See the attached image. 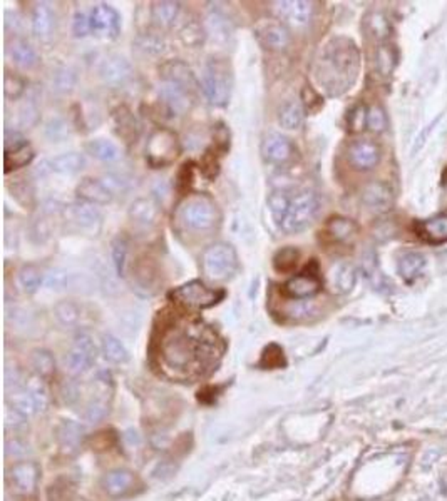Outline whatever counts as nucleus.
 <instances>
[{"mask_svg": "<svg viewBox=\"0 0 447 501\" xmlns=\"http://www.w3.org/2000/svg\"><path fill=\"white\" fill-rule=\"evenodd\" d=\"M213 339L200 326L173 327L163 336L161 364L173 378L200 374L211 356Z\"/></svg>", "mask_w": 447, "mask_h": 501, "instance_id": "obj_1", "label": "nucleus"}, {"mask_svg": "<svg viewBox=\"0 0 447 501\" xmlns=\"http://www.w3.org/2000/svg\"><path fill=\"white\" fill-rule=\"evenodd\" d=\"M359 69V54L354 42L334 38L317 60V80L332 95L344 93L354 84Z\"/></svg>", "mask_w": 447, "mask_h": 501, "instance_id": "obj_2", "label": "nucleus"}, {"mask_svg": "<svg viewBox=\"0 0 447 501\" xmlns=\"http://www.w3.org/2000/svg\"><path fill=\"white\" fill-rule=\"evenodd\" d=\"M205 276L211 281H227L237 273V250L228 243H215L206 248L201 258Z\"/></svg>", "mask_w": 447, "mask_h": 501, "instance_id": "obj_3", "label": "nucleus"}, {"mask_svg": "<svg viewBox=\"0 0 447 501\" xmlns=\"http://www.w3.org/2000/svg\"><path fill=\"white\" fill-rule=\"evenodd\" d=\"M9 403L14 409L22 413L24 416L39 413L47 406L49 401V393H47L46 384L42 383L41 376L31 378L26 384L14 383V388L9 389Z\"/></svg>", "mask_w": 447, "mask_h": 501, "instance_id": "obj_4", "label": "nucleus"}, {"mask_svg": "<svg viewBox=\"0 0 447 501\" xmlns=\"http://www.w3.org/2000/svg\"><path fill=\"white\" fill-rule=\"evenodd\" d=\"M319 197L310 191H302L290 197L287 216L280 224V229L287 234H297L309 228L319 213Z\"/></svg>", "mask_w": 447, "mask_h": 501, "instance_id": "obj_5", "label": "nucleus"}, {"mask_svg": "<svg viewBox=\"0 0 447 501\" xmlns=\"http://www.w3.org/2000/svg\"><path fill=\"white\" fill-rule=\"evenodd\" d=\"M180 216L186 228L191 231L213 229L220 221L218 207L210 197L201 194L190 196L183 202Z\"/></svg>", "mask_w": 447, "mask_h": 501, "instance_id": "obj_6", "label": "nucleus"}, {"mask_svg": "<svg viewBox=\"0 0 447 501\" xmlns=\"http://www.w3.org/2000/svg\"><path fill=\"white\" fill-rule=\"evenodd\" d=\"M232 70L221 60H210L203 69V93L210 104L223 107L232 95Z\"/></svg>", "mask_w": 447, "mask_h": 501, "instance_id": "obj_7", "label": "nucleus"}, {"mask_svg": "<svg viewBox=\"0 0 447 501\" xmlns=\"http://www.w3.org/2000/svg\"><path fill=\"white\" fill-rule=\"evenodd\" d=\"M181 146L178 136L170 129H156L148 139L146 161L153 169L170 166L180 156Z\"/></svg>", "mask_w": 447, "mask_h": 501, "instance_id": "obj_8", "label": "nucleus"}, {"mask_svg": "<svg viewBox=\"0 0 447 501\" xmlns=\"http://www.w3.org/2000/svg\"><path fill=\"white\" fill-rule=\"evenodd\" d=\"M171 297L191 310H206L225 297L223 289H211L201 281H190L171 292Z\"/></svg>", "mask_w": 447, "mask_h": 501, "instance_id": "obj_9", "label": "nucleus"}, {"mask_svg": "<svg viewBox=\"0 0 447 501\" xmlns=\"http://www.w3.org/2000/svg\"><path fill=\"white\" fill-rule=\"evenodd\" d=\"M255 37L260 42V46H263L268 51H285L292 42L290 31L285 23L272 19H263L260 21L253 28Z\"/></svg>", "mask_w": 447, "mask_h": 501, "instance_id": "obj_10", "label": "nucleus"}, {"mask_svg": "<svg viewBox=\"0 0 447 501\" xmlns=\"http://www.w3.org/2000/svg\"><path fill=\"white\" fill-rule=\"evenodd\" d=\"M94 341L89 334H78L72 343L69 353L66 356V366L72 374H83L88 371L96 361Z\"/></svg>", "mask_w": 447, "mask_h": 501, "instance_id": "obj_11", "label": "nucleus"}, {"mask_svg": "<svg viewBox=\"0 0 447 501\" xmlns=\"http://www.w3.org/2000/svg\"><path fill=\"white\" fill-rule=\"evenodd\" d=\"M66 223L78 231H98L103 223V216L94 204L84 201H76L67 204L62 211Z\"/></svg>", "mask_w": 447, "mask_h": 501, "instance_id": "obj_12", "label": "nucleus"}, {"mask_svg": "<svg viewBox=\"0 0 447 501\" xmlns=\"http://www.w3.org/2000/svg\"><path fill=\"white\" fill-rule=\"evenodd\" d=\"M273 12L280 22L300 28L309 26L314 17V4L305 0H283V2H273Z\"/></svg>", "mask_w": 447, "mask_h": 501, "instance_id": "obj_13", "label": "nucleus"}, {"mask_svg": "<svg viewBox=\"0 0 447 501\" xmlns=\"http://www.w3.org/2000/svg\"><path fill=\"white\" fill-rule=\"evenodd\" d=\"M91 22V32H94L96 36L114 38L118 37L119 28H121V17L114 11L113 7L108 4H98L89 16Z\"/></svg>", "mask_w": 447, "mask_h": 501, "instance_id": "obj_14", "label": "nucleus"}, {"mask_svg": "<svg viewBox=\"0 0 447 501\" xmlns=\"http://www.w3.org/2000/svg\"><path fill=\"white\" fill-rule=\"evenodd\" d=\"M381 161V149L369 139H360L350 144L349 162L357 171H370Z\"/></svg>", "mask_w": 447, "mask_h": 501, "instance_id": "obj_15", "label": "nucleus"}, {"mask_svg": "<svg viewBox=\"0 0 447 501\" xmlns=\"http://www.w3.org/2000/svg\"><path fill=\"white\" fill-rule=\"evenodd\" d=\"M160 97L170 107L171 112L181 115L191 109L195 95L175 82L163 80L160 84Z\"/></svg>", "mask_w": 447, "mask_h": 501, "instance_id": "obj_16", "label": "nucleus"}, {"mask_svg": "<svg viewBox=\"0 0 447 501\" xmlns=\"http://www.w3.org/2000/svg\"><path fill=\"white\" fill-rule=\"evenodd\" d=\"M322 289V281L317 274L312 273H302L297 274L288 279V281L283 284V292L288 297L297 301H304L309 300V297L315 296Z\"/></svg>", "mask_w": 447, "mask_h": 501, "instance_id": "obj_17", "label": "nucleus"}, {"mask_svg": "<svg viewBox=\"0 0 447 501\" xmlns=\"http://www.w3.org/2000/svg\"><path fill=\"white\" fill-rule=\"evenodd\" d=\"M262 154L265 157V161L270 164H277V166H282V164H287L295 154V147H293L292 141L282 134H268L265 137V141L262 144Z\"/></svg>", "mask_w": 447, "mask_h": 501, "instance_id": "obj_18", "label": "nucleus"}, {"mask_svg": "<svg viewBox=\"0 0 447 501\" xmlns=\"http://www.w3.org/2000/svg\"><path fill=\"white\" fill-rule=\"evenodd\" d=\"M99 75L108 85L118 88V85L126 84L133 77V67L121 56H111L101 64Z\"/></svg>", "mask_w": 447, "mask_h": 501, "instance_id": "obj_19", "label": "nucleus"}, {"mask_svg": "<svg viewBox=\"0 0 447 501\" xmlns=\"http://www.w3.org/2000/svg\"><path fill=\"white\" fill-rule=\"evenodd\" d=\"M394 201L392 187L382 181H374L365 186L362 192V202L369 209L376 213H386L391 209Z\"/></svg>", "mask_w": 447, "mask_h": 501, "instance_id": "obj_20", "label": "nucleus"}, {"mask_svg": "<svg viewBox=\"0 0 447 501\" xmlns=\"http://www.w3.org/2000/svg\"><path fill=\"white\" fill-rule=\"evenodd\" d=\"M76 194H78L81 201L89 202V204L94 206L109 204L114 196L103 181L94 179V177H84V179L79 182V186L76 187Z\"/></svg>", "mask_w": 447, "mask_h": 501, "instance_id": "obj_21", "label": "nucleus"}, {"mask_svg": "<svg viewBox=\"0 0 447 501\" xmlns=\"http://www.w3.org/2000/svg\"><path fill=\"white\" fill-rule=\"evenodd\" d=\"M39 468L32 461H22L11 470V481L14 490L21 495H32L36 491Z\"/></svg>", "mask_w": 447, "mask_h": 501, "instance_id": "obj_22", "label": "nucleus"}, {"mask_svg": "<svg viewBox=\"0 0 447 501\" xmlns=\"http://www.w3.org/2000/svg\"><path fill=\"white\" fill-rule=\"evenodd\" d=\"M161 72H163V80L175 82V84L185 88L193 95L196 90H198V80H196L193 70H191L185 62L181 60L168 62V64L163 65Z\"/></svg>", "mask_w": 447, "mask_h": 501, "instance_id": "obj_23", "label": "nucleus"}, {"mask_svg": "<svg viewBox=\"0 0 447 501\" xmlns=\"http://www.w3.org/2000/svg\"><path fill=\"white\" fill-rule=\"evenodd\" d=\"M129 218L134 224L155 226L161 218V207L151 197H139L129 207Z\"/></svg>", "mask_w": 447, "mask_h": 501, "instance_id": "obj_24", "label": "nucleus"}, {"mask_svg": "<svg viewBox=\"0 0 447 501\" xmlns=\"http://www.w3.org/2000/svg\"><path fill=\"white\" fill-rule=\"evenodd\" d=\"M84 440V430L74 421H64L57 428V443L64 455H76Z\"/></svg>", "mask_w": 447, "mask_h": 501, "instance_id": "obj_25", "label": "nucleus"}, {"mask_svg": "<svg viewBox=\"0 0 447 501\" xmlns=\"http://www.w3.org/2000/svg\"><path fill=\"white\" fill-rule=\"evenodd\" d=\"M355 281H357V273H355L352 264L340 263L330 271L332 291L337 292V295H347V292L352 291Z\"/></svg>", "mask_w": 447, "mask_h": 501, "instance_id": "obj_26", "label": "nucleus"}, {"mask_svg": "<svg viewBox=\"0 0 447 501\" xmlns=\"http://www.w3.org/2000/svg\"><path fill=\"white\" fill-rule=\"evenodd\" d=\"M134 483H136V480H134V475L131 471L116 470V471H111L109 475H106L103 486L108 495L123 496L134 488Z\"/></svg>", "mask_w": 447, "mask_h": 501, "instance_id": "obj_27", "label": "nucleus"}, {"mask_svg": "<svg viewBox=\"0 0 447 501\" xmlns=\"http://www.w3.org/2000/svg\"><path fill=\"white\" fill-rule=\"evenodd\" d=\"M113 122L119 137L126 139L128 142H136L139 136V124L136 117L131 114V110H128L126 107H119L113 114Z\"/></svg>", "mask_w": 447, "mask_h": 501, "instance_id": "obj_28", "label": "nucleus"}, {"mask_svg": "<svg viewBox=\"0 0 447 501\" xmlns=\"http://www.w3.org/2000/svg\"><path fill=\"white\" fill-rule=\"evenodd\" d=\"M325 233L329 234L330 239L337 241V243H345V241L352 239L357 234V224L352 219L344 218V216H335V218L327 221Z\"/></svg>", "mask_w": 447, "mask_h": 501, "instance_id": "obj_29", "label": "nucleus"}, {"mask_svg": "<svg viewBox=\"0 0 447 501\" xmlns=\"http://www.w3.org/2000/svg\"><path fill=\"white\" fill-rule=\"evenodd\" d=\"M399 274L406 279V281H414L421 276L422 273H424L426 269V258L422 256L421 253H414V250H411V253L402 254L401 259H399L397 264Z\"/></svg>", "mask_w": 447, "mask_h": 501, "instance_id": "obj_30", "label": "nucleus"}, {"mask_svg": "<svg viewBox=\"0 0 447 501\" xmlns=\"http://www.w3.org/2000/svg\"><path fill=\"white\" fill-rule=\"evenodd\" d=\"M54 28V14L47 4H37L32 12V32L39 38H46Z\"/></svg>", "mask_w": 447, "mask_h": 501, "instance_id": "obj_31", "label": "nucleus"}, {"mask_svg": "<svg viewBox=\"0 0 447 501\" xmlns=\"http://www.w3.org/2000/svg\"><path fill=\"white\" fill-rule=\"evenodd\" d=\"M9 56H11L14 64L22 67V69H32L37 64V60H39L34 47L27 44L26 41H22V38H17V41H14L9 46Z\"/></svg>", "mask_w": 447, "mask_h": 501, "instance_id": "obj_32", "label": "nucleus"}, {"mask_svg": "<svg viewBox=\"0 0 447 501\" xmlns=\"http://www.w3.org/2000/svg\"><path fill=\"white\" fill-rule=\"evenodd\" d=\"M86 166V157L79 152H67L61 154L49 162L51 171L59 172V174H76L83 171Z\"/></svg>", "mask_w": 447, "mask_h": 501, "instance_id": "obj_33", "label": "nucleus"}, {"mask_svg": "<svg viewBox=\"0 0 447 501\" xmlns=\"http://www.w3.org/2000/svg\"><path fill=\"white\" fill-rule=\"evenodd\" d=\"M34 159V149L31 144L24 142L21 146L7 149L6 157H4V166H6V172L21 169L32 162Z\"/></svg>", "mask_w": 447, "mask_h": 501, "instance_id": "obj_34", "label": "nucleus"}, {"mask_svg": "<svg viewBox=\"0 0 447 501\" xmlns=\"http://www.w3.org/2000/svg\"><path fill=\"white\" fill-rule=\"evenodd\" d=\"M180 2H155L151 7V19L160 27H171L180 16Z\"/></svg>", "mask_w": 447, "mask_h": 501, "instance_id": "obj_35", "label": "nucleus"}, {"mask_svg": "<svg viewBox=\"0 0 447 501\" xmlns=\"http://www.w3.org/2000/svg\"><path fill=\"white\" fill-rule=\"evenodd\" d=\"M86 149L94 159L103 162H114L121 157V151H119L116 144L106 141V139H94V141L88 142Z\"/></svg>", "mask_w": 447, "mask_h": 501, "instance_id": "obj_36", "label": "nucleus"}, {"mask_svg": "<svg viewBox=\"0 0 447 501\" xmlns=\"http://www.w3.org/2000/svg\"><path fill=\"white\" fill-rule=\"evenodd\" d=\"M419 234L431 243H442L447 239V218L439 216V218L424 221L419 224Z\"/></svg>", "mask_w": 447, "mask_h": 501, "instance_id": "obj_37", "label": "nucleus"}, {"mask_svg": "<svg viewBox=\"0 0 447 501\" xmlns=\"http://www.w3.org/2000/svg\"><path fill=\"white\" fill-rule=\"evenodd\" d=\"M42 281H44V278H42L39 268L32 266V264L31 266H24L17 274V286L21 288L26 295L36 292L37 289L41 288Z\"/></svg>", "mask_w": 447, "mask_h": 501, "instance_id": "obj_38", "label": "nucleus"}, {"mask_svg": "<svg viewBox=\"0 0 447 501\" xmlns=\"http://www.w3.org/2000/svg\"><path fill=\"white\" fill-rule=\"evenodd\" d=\"M302 117H304V109L297 100L285 104L278 112V122L285 129H297L302 124Z\"/></svg>", "mask_w": 447, "mask_h": 501, "instance_id": "obj_39", "label": "nucleus"}, {"mask_svg": "<svg viewBox=\"0 0 447 501\" xmlns=\"http://www.w3.org/2000/svg\"><path fill=\"white\" fill-rule=\"evenodd\" d=\"M298 258H300V253H298L295 248H292V246H288V248H283L275 254V258H273V268H275L277 273L282 274L292 273L293 269L297 268Z\"/></svg>", "mask_w": 447, "mask_h": 501, "instance_id": "obj_40", "label": "nucleus"}, {"mask_svg": "<svg viewBox=\"0 0 447 501\" xmlns=\"http://www.w3.org/2000/svg\"><path fill=\"white\" fill-rule=\"evenodd\" d=\"M267 202H268V209H270L273 221H275V223L280 226L287 216L288 206H290V197H288L283 191H277V192H272V194L268 196Z\"/></svg>", "mask_w": 447, "mask_h": 501, "instance_id": "obj_41", "label": "nucleus"}, {"mask_svg": "<svg viewBox=\"0 0 447 501\" xmlns=\"http://www.w3.org/2000/svg\"><path fill=\"white\" fill-rule=\"evenodd\" d=\"M103 353H104V358L113 361V363H126L129 358L124 344L111 334L104 336L103 338Z\"/></svg>", "mask_w": 447, "mask_h": 501, "instance_id": "obj_42", "label": "nucleus"}, {"mask_svg": "<svg viewBox=\"0 0 447 501\" xmlns=\"http://www.w3.org/2000/svg\"><path fill=\"white\" fill-rule=\"evenodd\" d=\"M54 315L62 326H74L79 321V306L72 301H61L54 307Z\"/></svg>", "mask_w": 447, "mask_h": 501, "instance_id": "obj_43", "label": "nucleus"}, {"mask_svg": "<svg viewBox=\"0 0 447 501\" xmlns=\"http://www.w3.org/2000/svg\"><path fill=\"white\" fill-rule=\"evenodd\" d=\"M31 364L39 376H49L54 373V368H56L54 358H52V354L46 349L34 351L31 356Z\"/></svg>", "mask_w": 447, "mask_h": 501, "instance_id": "obj_44", "label": "nucleus"}, {"mask_svg": "<svg viewBox=\"0 0 447 501\" xmlns=\"http://www.w3.org/2000/svg\"><path fill=\"white\" fill-rule=\"evenodd\" d=\"M136 46L139 51L146 52V54H163L165 52V41H163V37L156 36V33H144V36H139L136 41Z\"/></svg>", "mask_w": 447, "mask_h": 501, "instance_id": "obj_45", "label": "nucleus"}, {"mask_svg": "<svg viewBox=\"0 0 447 501\" xmlns=\"http://www.w3.org/2000/svg\"><path fill=\"white\" fill-rule=\"evenodd\" d=\"M367 26H369V32L372 33L374 37H377L379 41L386 38L389 36V32H391V23H389L387 17L381 12L370 14L367 19Z\"/></svg>", "mask_w": 447, "mask_h": 501, "instance_id": "obj_46", "label": "nucleus"}, {"mask_svg": "<svg viewBox=\"0 0 447 501\" xmlns=\"http://www.w3.org/2000/svg\"><path fill=\"white\" fill-rule=\"evenodd\" d=\"M108 404H106L104 399H93L88 404V408H86L84 411V418L86 421L91 423V425H98L99 421H103L106 418V414H108Z\"/></svg>", "mask_w": 447, "mask_h": 501, "instance_id": "obj_47", "label": "nucleus"}, {"mask_svg": "<svg viewBox=\"0 0 447 501\" xmlns=\"http://www.w3.org/2000/svg\"><path fill=\"white\" fill-rule=\"evenodd\" d=\"M396 65V54L389 46L379 47L377 51V69L382 75H391Z\"/></svg>", "mask_w": 447, "mask_h": 501, "instance_id": "obj_48", "label": "nucleus"}, {"mask_svg": "<svg viewBox=\"0 0 447 501\" xmlns=\"http://www.w3.org/2000/svg\"><path fill=\"white\" fill-rule=\"evenodd\" d=\"M24 90H26V82L19 75L7 72L6 77H4V93H6V97L16 100L21 97Z\"/></svg>", "mask_w": 447, "mask_h": 501, "instance_id": "obj_49", "label": "nucleus"}, {"mask_svg": "<svg viewBox=\"0 0 447 501\" xmlns=\"http://www.w3.org/2000/svg\"><path fill=\"white\" fill-rule=\"evenodd\" d=\"M367 127L372 132H384L387 127V115L384 112L382 107L379 105H372L367 110Z\"/></svg>", "mask_w": 447, "mask_h": 501, "instance_id": "obj_50", "label": "nucleus"}, {"mask_svg": "<svg viewBox=\"0 0 447 501\" xmlns=\"http://www.w3.org/2000/svg\"><path fill=\"white\" fill-rule=\"evenodd\" d=\"M126 259H128V246L121 238H119L113 243V263H114V268H116L118 276H124Z\"/></svg>", "mask_w": 447, "mask_h": 501, "instance_id": "obj_51", "label": "nucleus"}, {"mask_svg": "<svg viewBox=\"0 0 447 501\" xmlns=\"http://www.w3.org/2000/svg\"><path fill=\"white\" fill-rule=\"evenodd\" d=\"M208 32L216 38H228L230 36L227 22L218 14H213V16L208 17Z\"/></svg>", "mask_w": 447, "mask_h": 501, "instance_id": "obj_52", "label": "nucleus"}, {"mask_svg": "<svg viewBox=\"0 0 447 501\" xmlns=\"http://www.w3.org/2000/svg\"><path fill=\"white\" fill-rule=\"evenodd\" d=\"M37 120H39V110L34 104H26L22 105L21 110H19V124L22 125V127H32V125L37 124Z\"/></svg>", "mask_w": 447, "mask_h": 501, "instance_id": "obj_53", "label": "nucleus"}, {"mask_svg": "<svg viewBox=\"0 0 447 501\" xmlns=\"http://www.w3.org/2000/svg\"><path fill=\"white\" fill-rule=\"evenodd\" d=\"M12 196L16 197V199L21 202L24 206H31L34 201V191L32 187L27 184V182H17V184H14L12 187Z\"/></svg>", "mask_w": 447, "mask_h": 501, "instance_id": "obj_54", "label": "nucleus"}, {"mask_svg": "<svg viewBox=\"0 0 447 501\" xmlns=\"http://www.w3.org/2000/svg\"><path fill=\"white\" fill-rule=\"evenodd\" d=\"M350 129L352 131H362V129L367 125V110H365L364 105H357L352 112H350V119H349Z\"/></svg>", "mask_w": 447, "mask_h": 501, "instance_id": "obj_55", "label": "nucleus"}, {"mask_svg": "<svg viewBox=\"0 0 447 501\" xmlns=\"http://www.w3.org/2000/svg\"><path fill=\"white\" fill-rule=\"evenodd\" d=\"M76 84V74L69 69H62L56 74V88L59 90H71Z\"/></svg>", "mask_w": 447, "mask_h": 501, "instance_id": "obj_56", "label": "nucleus"}, {"mask_svg": "<svg viewBox=\"0 0 447 501\" xmlns=\"http://www.w3.org/2000/svg\"><path fill=\"white\" fill-rule=\"evenodd\" d=\"M193 184V166L191 164H185L183 166V169L180 171V174H178V191L186 192Z\"/></svg>", "mask_w": 447, "mask_h": 501, "instance_id": "obj_57", "label": "nucleus"}, {"mask_svg": "<svg viewBox=\"0 0 447 501\" xmlns=\"http://www.w3.org/2000/svg\"><path fill=\"white\" fill-rule=\"evenodd\" d=\"M72 31L78 37H84L91 32V22L89 17L83 12H78L74 17V23H72Z\"/></svg>", "mask_w": 447, "mask_h": 501, "instance_id": "obj_58", "label": "nucleus"}, {"mask_svg": "<svg viewBox=\"0 0 447 501\" xmlns=\"http://www.w3.org/2000/svg\"><path fill=\"white\" fill-rule=\"evenodd\" d=\"M263 363H265L267 366H270V368H273V366L283 364V351L278 348V346L272 344L270 348L265 351V354H263Z\"/></svg>", "mask_w": 447, "mask_h": 501, "instance_id": "obj_59", "label": "nucleus"}, {"mask_svg": "<svg viewBox=\"0 0 447 501\" xmlns=\"http://www.w3.org/2000/svg\"><path fill=\"white\" fill-rule=\"evenodd\" d=\"M312 305H307L305 301H295V302H292L290 306H288V310H287V315L288 316H292V317H297V320H300V317H307L312 312Z\"/></svg>", "mask_w": 447, "mask_h": 501, "instance_id": "obj_60", "label": "nucleus"}, {"mask_svg": "<svg viewBox=\"0 0 447 501\" xmlns=\"http://www.w3.org/2000/svg\"><path fill=\"white\" fill-rule=\"evenodd\" d=\"M46 284L52 289H61L67 284V274L62 271H51L46 276Z\"/></svg>", "mask_w": 447, "mask_h": 501, "instance_id": "obj_61", "label": "nucleus"}, {"mask_svg": "<svg viewBox=\"0 0 447 501\" xmlns=\"http://www.w3.org/2000/svg\"><path fill=\"white\" fill-rule=\"evenodd\" d=\"M6 451L7 456H21L26 450H24L22 443H19L17 440H9L6 445Z\"/></svg>", "mask_w": 447, "mask_h": 501, "instance_id": "obj_62", "label": "nucleus"}]
</instances>
